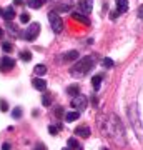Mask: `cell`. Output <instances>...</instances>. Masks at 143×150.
<instances>
[{
	"label": "cell",
	"instance_id": "obj_1",
	"mask_svg": "<svg viewBox=\"0 0 143 150\" xmlns=\"http://www.w3.org/2000/svg\"><path fill=\"white\" fill-rule=\"evenodd\" d=\"M93 62H95V60H93V57H83V59L78 60V62H77L72 69H70V75H72V77H77V79L85 77V75L92 70Z\"/></svg>",
	"mask_w": 143,
	"mask_h": 150
},
{
	"label": "cell",
	"instance_id": "obj_2",
	"mask_svg": "<svg viewBox=\"0 0 143 150\" xmlns=\"http://www.w3.org/2000/svg\"><path fill=\"white\" fill-rule=\"evenodd\" d=\"M111 120H113V123H110V122L106 123V125H108V134H110V137L115 140L118 145L125 144V130H123L120 120H118L115 115H111Z\"/></svg>",
	"mask_w": 143,
	"mask_h": 150
},
{
	"label": "cell",
	"instance_id": "obj_3",
	"mask_svg": "<svg viewBox=\"0 0 143 150\" xmlns=\"http://www.w3.org/2000/svg\"><path fill=\"white\" fill-rule=\"evenodd\" d=\"M48 20H50L52 30L55 33H60L63 30V22H62V18H60V15L57 12H50V13H48Z\"/></svg>",
	"mask_w": 143,
	"mask_h": 150
},
{
	"label": "cell",
	"instance_id": "obj_4",
	"mask_svg": "<svg viewBox=\"0 0 143 150\" xmlns=\"http://www.w3.org/2000/svg\"><path fill=\"white\" fill-rule=\"evenodd\" d=\"M38 33H40V23L33 22V23H30V27L25 30L23 37H25V40H28V42H33V40L38 37Z\"/></svg>",
	"mask_w": 143,
	"mask_h": 150
},
{
	"label": "cell",
	"instance_id": "obj_5",
	"mask_svg": "<svg viewBox=\"0 0 143 150\" xmlns=\"http://www.w3.org/2000/svg\"><path fill=\"white\" fill-rule=\"evenodd\" d=\"M128 115H130V120L133 122V129L137 130L138 134L142 135V139H143V129H142V125H140L138 115H137V118H135V105H132V107H130V110H128Z\"/></svg>",
	"mask_w": 143,
	"mask_h": 150
},
{
	"label": "cell",
	"instance_id": "obj_6",
	"mask_svg": "<svg viewBox=\"0 0 143 150\" xmlns=\"http://www.w3.org/2000/svg\"><path fill=\"white\" fill-rule=\"evenodd\" d=\"M72 107L77 108V110H83L87 107V97L83 95H77L72 98Z\"/></svg>",
	"mask_w": 143,
	"mask_h": 150
},
{
	"label": "cell",
	"instance_id": "obj_7",
	"mask_svg": "<svg viewBox=\"0 0 143 150\" xmlns=\"http://www.w3.org/2000/svg\"><path fill=\"white\" fill-rule=\"evenodd\" d=\"M15 67V60L10 59V57H4L0 60V70L2 72H7V70H12Z\"/></svg>",
	"mask_w": 143,
	"mask_h": 150
},
{
	"label": "cell",
	"instance_id": "obj_8",
	"mask_svg": "<svg viewBox=\"0 0 143 150\" xmlns=\"http://www.w3.org/2000/svg\"><path fill=\"white\" fill-rule=\"evenodd\" d=\"M90 134H92V130H90V127H87V125H80V127H77V129H75V135L83 137V139L90 137Z\"/></svg>",
	"mask_w": 143,
	"mask_h": 150
},
{
	"label": "cell",
	"instance_id": "obj_9",
	"mask_svg": "<svg viewBox=\"0 0 143 150\" xmlns=\"http://www.w3.org/2000/svg\"><path fill=\"white\" fill-rule=\"evenodd\" d=\"M32 85L35 90L38 92H45V88H47V82L43 80V79H33L32 80Z\"/></svg>",
	"mask_w": 143,
	"mask_h": 150
},
{
	"label": "cell",
	"instance_id": "obj_10",
	"mask_svg": "<svg viewBox=\"0 0 143 150\" xmlns=\"http://www.w3.org/2000/svg\"><path fill=\"white\" fill-rule=\"evenodd\" d=\"M92 0H82V2H80V8H82V12H83L85 15H88V13H90L92 12Z\"/></svg>",
	"mask_w": 143,
	"mask_h": 150
},
{
	"label": "cell",
	"instance_id": "obj_11",
	"mask_svg": "<svg viewBox=\"0 0 143 150\" xmlns=\"http://www.w3.org/2000/svg\"><path fill=\"white\" fill-rule=\"evenodd\" d=\"M117 10L118 13H125L128 10V0H117Z\"/></svg>",
	"mask_w": 143,
	"mask_h": 150
},
{
	"label": "cell",
	"instance_id": "obj_12",
	"mask_svg": "<svg viewBox=\"0 0 143 150\" xmlns=\"http://www.w3.org/2000/svg\"><path fill=\"white\" fill-rule=\"evenodd\" d=\"M4 18H5L7 22H12V18L15 17V10L12 8V7H7V8H4Z\"/></svg>",
	"mask_w": 143,
	"mask_h": 150
},
{
	"label": "cell",
	"instance_id": "obj_13",
	"mask_svg": "<svg viewBox=\"0 0 143 150\" xmlns=\"http://www.w3.org/2000/svg\"><path fill=\"white\" fill-rule=\"evenodd\" d=\"M67 145H68V149H70V150H83V149H82V145H80L75 139H68Z\"/></svg>",
	"mask_w": 143,
	"mask_h": 150
},
{
	"label": "cell",
	"instance_id": "obj_14",
	"mask_svg": "<svg viewBox=\"0 0 143 150\" xmlns=\"http://www.w3.org/2000/svg\"><path fill=\"white\" fill-rule=\"evenodd\" d=\"M80 118V112H68L65 115V120L67 122H75V120H78Z\"/></svg>",
	"mask_w": 143,
	"mask_h": 150
},
{
	"label": "cell",
	"instance_id": "obj_15",
	"mask_svg": "<svg viewBox=\"0 0 143 150\" xmlns=\"http://www.w3.org/2000/svg\"><path fill=\"white\" fill-rule=\"evenodd\" d=\"M101 80H103V77H101V75H95V77L92 79V85H93V88H95V90H98V88H100Z\"/></svg>",
	"mask_w": 143,
	"mask_h": 150
},
{
	"label": "cell",
	"instance_id": "obj_16",
	"mask_svg": "<svg viewBox=\"0 0 143 150\" xmlns=\"http://www.w3.org/2000/svg\"><path fill=\"white\" fill-rule=\"evenodd\" d=\"M65 60H77L78 59V52L77 50H70V52H67V54L63 55Z\"/></svg>",
	"mask_w": 143,
	"mask_h": 150
},
{
	"label": "cell",
	"instance_id": "obj_17",
	"mask_svg": "<svg viewBox=\"0 0 143 150\" xmlns=\"http://www.w3.org/2000/svg\"><path fill=\"white\" fill-rule=\"evenodd\" d=\"M33 72H35V75H45V74H47V67L42 65V64H38V65H35Z\"/></svg>",
	"mask_w": 143,
	"mask_h": 150
},
{
	"label": "cell",
	"instance_id": "obj_18",
	"mask_svg": "<svg viewBox=\"0 0 143 150\" xmlns=\"http://www.w3.org/2000/svg\"><path fill=\"white\" fill-rule=\"evenodd\" d=\"M68 95H72V97H77V95H80V87L78 85H72V87H68Z\"/></svg>",
	"mask_w": 143,
	"mask_h": 150
},
{
	"label": "cell",
	"instance_id": "obj_19",
	"mask_svg": "<svg viewBox=\"0 0 143 150\" xmlns=\"http://www.w3.org/2000/svg\"><path fill=\"white\" fill-rule=\"evenodd\" d=\"M42 103L45 105V107L52 105V95H50V93H43V97H42Z\"/></svg>",
	"mask_w": 143,
	"mask_h": 150
},
{
	"label": "cell",
	"instance_id": "obj_20",
	"mask_svg": "<svg viewBox=\"0 0 143 150\" xmlns=\"http://www.w3.org/2000/svg\"><path fill=\"white\" fill-rule=\"evenodd\" d=\"M42 0H28V7L30 8H40L42 7Z\"/></svg>",
	"mask_w": 143,
	"mask_h": 150
},
{
	"label": "cell",
	"instance_id": "obj_21",
	"mask_svg": "<svg viewBox=\"0 0 143 150\" xmlns=\"http://www.w3.org/2000/svg\"><path fill=\"white\" fill-rule=\"evenodd\" d=\"M72 17H73V20H77V22H82V23H88V20H87V18H85L82 13H77V12H75V13H72Z\"/></svg>",
	"mask_w": 143,
	"mask_h": 150
},
{
	"label": "cell",
	"instance_id": "obj_22",
	"mask_svg": "<svg viewBox=\"0 0 143 150\" xmlns=\"http://www.w3.org/2000/svg\"><path fill=\"white\" fill-rule=\"evenodd\" d=\"M22 60L23 62H28V60H32V52H28V50H25V52H22L20 54Z\"/></svg>",
	"mask_w": 143,
	"mask_h": 150
},
{
	"label": "cell",
	"instance_id": "obj_23",
	"mask_svg": "<svg viewBox=\"0 0 143 150\" xmlns=\"http://www.w3.org/2000/svg\"><path fill=\"white\" fill-rule=\"evenodd\" d=\"M20 22L22 23H28V22H30V15H28L27 12H22L20 13Z\"/></svg>",
	"mask_w": 143,
	"mask_h": 150
},
{
	"label": "cell",
	"instance_id": "obj_24",
	"mask_svg": "<svg viewBox=\"0 0 143 150\" xmlns=\"http://www.w3.org/2000/svg\"><path fill=\"white\" fill-rule=\"evenodd\" d=\"M12 117H13V118H20V117H22V108H13Z\"/></svg>",
	"mask_w": 143,
	"mask_h": 150
},
{
	"label": "cell",
	"instance_id": "obj_25",
	"mask_svg": "<svg viewBox=\"0 0 143 150\" xmlns=\"http://www.w3.org/2000/svg\"><path fill=\"white\" fill-rule=\"evenodd\" d=\"M48 132H50L52 135L58 134V132H60V127H55V125H50V127H48Z\"/></svg>",
	"mask_w": 143,
	"mask_h": 150
},
{
	"label": "cell",
	"instance_id": "obj_26",
	"mask_svg": "<svg viewBox=\"0 0 143 150\" xmlns=\"http://www.w3.org/2000/svg\"><path fill=\"white\" fill-rule=\"evenodd\" d=\"M101 64H103V67L110 69V67H113V60H111V59H105L103 62H101Z\"/></svg>",
	"mask_w": 143,
	"mask_h": 150
},
{
	"label": "cell",
	"instance_id": "obj_27",
	"mask_svg": "<svg viewBox=\"0 0 143 150\" xmlns=\"http://www.w3.org/2000/svg\"><path fill=\"white\" fill-rule=\"evenodd\" d=\"M0 108H2V112H7L8 110V103L5 100H0Z\"/></svg>",
	"mask_w": 143,
	"mask_h": 150
},
{
	"label": "cell",
	"instance_id": "obj_28",
	"mask_svg": "<svg viewBox=\"0 0 143 150\" xmlns=\"http://www.w3.org/2000/svg\"><path fill=\"white\" fill-rule=\"evenodd\" d=\"M2 48H4L5 52H12V45H10V43H7V42L2 43Z\"/></svg>",
	"mask_w": 143,
	"mask_h": 150
},
{
	"label": "cell",
	"instance_id": "obj_29",
	"mask_svg": "<svg viewBox=\"0 0 143 150\" xmlns=\"http://www.w3.org/2000/svg\"><path fill=\"white\" fill-rule=\"evenodd\" d=\"M33 150H47V145L40 142V144H37V145H35V149H33Z\"/></svg>",
	"mask_w": 143,
	"mask_h": 150
},
{
	"label": "cell",
	"instance_id": "obj_30",
	"mask_svg": "<svg viewBox=\"0 0 143 150\" xmlns=\"http://www.w3.org/2000/svg\"><path fill=\"white\" fill-rule=\"evenodd\" d=\"M10 149H12V145H10V144H7V142L2 145V150H10Z\"/></svg>",
	"mask_w": 143,
	"mask_h": 150
},
{
	"label": "cell",
	"instance_id": "obj_31",
	"mask_svg": "<svg viewBox=\"0 0 143 150\" xmlns=\"http://www.w3.org/2000/svg\"><path fill=\"white\" fill-rule=\"evenodd\" d=\"M117 15H118V10L111 12V13H110V18H117Z\"/></svg>",
	"mask_w": 143,
	"mask_h": 150
},
{
	"label": "cell",
	"instance_id": "obj_32",
	"mask_svg": "<svg viewBox=\"0 0 143 150\" xmlns=\"http://www.w3.org/2000/svg\"><path fill=\"white\" fill-rule=\"evenodd\" d=\"M13 4H15V5H22V4H23V0H13Z\"/></svg>",
	"mask_w": 143,
	"mask_h": 150
},
{
	"label": "cell",
	"instance_id": "obj_33",
	"mask_svg": "<svg viewBox=\"0 0 143 150\" xmlns=\"http://www.w3.org/2000/svg\"><path fill=\"white\" fill-rule=\"evenodd\" d=\"M4 37V30H2V28H0V38Z\"/></svg>",
	"mask_w": 143,
	"mask_h": 150
},
{
	"label": "cell",
	"instance_id": "obj_34",
	"mask_svg": "<svg viewBox=\"0 0 143 150\" xmlns=\"http://www.w3.org/2000/svg\"><path fill=\"white\" fill-rule=\"evenodd\" d=\"M2 15H4V10H2V8H0V17H2Z\"/></svg>",
	"mask_w": 143,
	"mask_h": 150
},
{
	"label": "cell",
	"instance_id": "obj_35",
	"mask_svg": "<svg viewBox=\"0 0 143 150\" xmlns=\"http://www.w3.org/2000/svg\"><path fill=\"white\" fill-rule=\"evenodd\" d=\"M103 150H106V149H103Z\"/></svg>",
	"mask_w": 143,
	"mask_h": 150
}]
</instances>
